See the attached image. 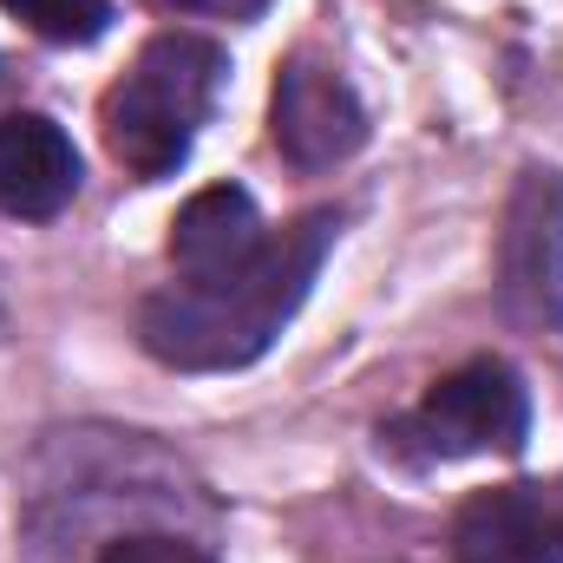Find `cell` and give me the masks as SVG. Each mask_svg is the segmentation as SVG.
<instances>
[{
  "label": "cell",
  "instance_id": "277c9868",
  "mask_svg": "<svg viewBox=\"0 0 563 563\" xmlns=\"http://www.w3.org/2000/svg\"><path fill=\"white\" fill-rule=\"evenodd\" d=\"M498 308L518 328L563 334V170L531 164L498 230Z\"/></svg>",
  "mask_w": 563,
  "mask_h": 563
},
{
  "label": "cell",
  "instance_id": "30bf717a",
  "mask_svg": "<svg viewBox=\"0 0 563 563\" xmlns=\"http://www.w3.org/2000/svg\"><path fill=\"white\" fill-rule=\"evenodd\" d=\"M99 563H203V558L177 538H119V544H106Z\"/></svg>",
  "mask_w": 563,
  "mask_h": 563
},
{
  "label": "cell",
  "instance_id": "8992f818",
  "mask_svg": "<svg viewBox=\"0 0 563 563\" xmlns=\"http://www.w3.org/2000/svg\"><path fill=\"white\" fill-rule=\"evenodd\" d=\"M459 563H563V478H511L472 492L452 518Z\"/></svg>",
  "mask_w": 563,
  "mask_h": 563
},
{
  "label": "cell",
  "instance_id": "7a4b0ae2",
  "mask_svg": "<svg viewBox=\"0 0 563 563\" xmlns=\"http://www.w3.org/2000/svg\"><path fill=\"white\" fill-rule=\"evenodd\" d=\"M223 46L203 33H157L132 59V73L106 92V144L125 170H139L144 184L184 170L197 125L210 119V99L223 86Z\"/></svg>",
  "mask_w": 563,
  "mask_h": 563
},
{
  "label": "cell",
  "instance_id": "5b68a950",
  "mask_svg": "<svg viewBox=\"0 0 563 563\" xmlns=\"http://www.w3.org/2000/svg\"><path fill=\"white\" fill-rule=\"evenodd\" d=\"M269 139L295 170H328L341 157H354L367 144V112L347 86L341 66L295 53L276 73V99H269Z\"/></svg>",
  "mask_w": 563,
  "mask_h": 563
},
{
  "label": "cell",
  "instance_id": "6da1fadb",
  "mask_svg": "<svg viewBox=\"0 0 563 563\" xmlns=\"http://www.w3.org/2000/svg\"><path fill=\"white\" fill-rule=\"evenodd\" d=\"M334 236H341V217L314 210L288 223L282 236H263V250L230 269L177 276L170 288H157L139 308L144 354L177 374H230V367L263 361L276 334L295 321V308L308 301Z\"/></svg>",
  "mask_w": 563,
  "mask_h": 563
},
{
  "label": "cell",
  "instance_id": "ba28073f",
  "mask_svg": "<svg viewBox=\"0 0 563 563\" xmlns=\"http://www.w3.org/2000/svg\"><path fill=\"white\" fill-rule=\"evenodd\" d=\"M263 236L269 230H263L256 197L243 184H210V190H197L177 210V223H170V263H177V276H210V269H230V263L256 256Z\"/></svg>",
  "mask_w": 563,
  "mask_h": 563
},
{
  "label": "cell",
  "instance_id": "9c48e42d",
  "mask_svg": "<svg viewBox=\"0 0 563 563\" xmlns=\"http://www.w3.org/2000/svg\"><path fill=\"white\" fill-rule=\"evenodd\" d=\"M0 7L53 46H92L112 26V0H0Z\"/></svg>",
  "mask_w": 563,
  "mask_h": 563
},
{
  "label": "cell",
  "instance_id": "52a82bcc",
  "mask_svg": "<svg viewBox=\"0 0 563 563\" xmlns=\"http://www.w3.org/2000/svg\"><path fill=\"white\" fill-rule=\"evenodd\" d=\"M79 197V151L66 125L46 112H7L0 119V210L20 223H46Z\"/></svg>",
  "mask_w": 563,
  "mask_h": 563
},
{
  "label": "cell",
  "instance_id": "3957f363",
  "mask_svg": "<svg viewBox=\"0 0 563 563\" xmlns=\"http://www.w3.org/2000/svg\"><path fill=\"white\" fill-rule=\"evenodd\" d=\"M531 439V394L518 367L505 361H465L439 387H426L413 413L380 426V445H394L413 465H445V459H478V452H525Z\"/></svg>",
  "mask_w": 563,
  "mask_h": 563
}]
</instances>
